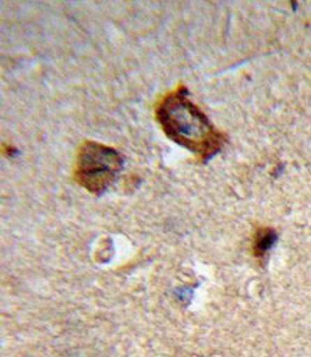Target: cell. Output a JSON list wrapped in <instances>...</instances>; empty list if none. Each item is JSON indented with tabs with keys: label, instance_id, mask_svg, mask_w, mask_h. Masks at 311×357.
I'll list each match as a JSON object with an SVG mask.
<instances>
[{
	"label": "cell",
	"instance_id": "1",
	"mask_svg": "<svg viewBox=\"0 0 311 357\" xmlns=\"http://www.w3.org/2000/svg\"><path fill=\"white\" fill-rule=\"evenodd\" d=\"M156 119L165 135L181 147L207 160L224 147L226 138L188 98L185 86L167 93L156 105Z\"/></svg>",
	"mask_w": 311,
	"mask_h": 357
},
{
	"label": "cell",
	"instance_id": "2",
	"mask_svg": "<svg viewBox=\"0 0 311 357\" xmlns=\"http://www.w3.org/2000/svg\"><path fill=\"white\" fill-rule=\"evenodd\" d=\"M123 155L117 149L97 142L82 144L75 157V182L84 190L100 196L123 168Z\"/></svg>",
	"mask_w": 311,
	"mask_h": 357
},
{
	"label": "cell",
	"instance_id": "3",
	"mask_svg": "<svg viewBox=\"0 0 311 357\" xmlns=\"http://www.w3.org/2000/svg\"><path fill=\"white\" fill-rule=\"evenodd\" d=\"M276 240H278V236L273 228H259L254 234V245H252L256 259H264L268 251L273 248Z\"/></svg>",
	"mask_w": 311,
	"mask_h": 357
}]
</instances>
